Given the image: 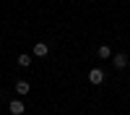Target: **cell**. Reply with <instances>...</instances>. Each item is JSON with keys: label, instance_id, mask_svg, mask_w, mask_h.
<instances>
[{"label": "cell", "instance_id": "obj_1", "mask_svg": "<svg viewBox=\"0 0 130 115\" xmlns=\"http://www.w3.org/2000/svg\"><path fill=\"white\" fill-rule=\"evenodd\" d=\"M89 81H91V84H102V81H104V71H102V68H91V71H89Z\"/></svg>", "mask_w": 130, "mask_h": 115}, {"label": "cell", "instance_id": "obj_2", "mask_svg": "<svg viewBox=\"0 0 130 115\" xmlns=\"http://www.w3.org/2000/svg\"><path fill=\"white\" fill-rule=\"evenodd\" d=\"M8 110H10V115H24V102H21V99H13V102H10L8 105Z\"/></svg>", "mask_w": 130, "mask_h": 115}, {"label": "cell", "instance_id": "obj_3", "mask_svg": "<svg viewBox=\"0 0 130 115\" xmlns=\"http://www.w3.org/2000/svg\"><path fill=\"white\" fill-rule=\"evenodd\" d=\"M47 52H50V47L44 45V42H37V45H34V55H37V58H44Z\"/></svg>", "mask_w": 130, "mask_h": 115}, {"label": "cell", "instance_id": "obj_4", "mask_svg": "<svg viewBox=\"0 0 130 115\" xmlns=\"http://www.w3.org/2000/svg\"><path fill=\"white\" fill-rule=\"evenodd\" d=\"M29 92H31L29 81H16V94H21V97H24V94H29Z\"/></svg>", "mask_w": 130, "mask_h": 115}, {"label": "cell", "instance_id": "obj_5", "mask_svg": "<svg viewBox=\"0 0 130 115\" xmlns=\"http://www.w3.org/2000/svg\"><path fill=\"white\" fill-rule=\"evenodd\" d=\"M127 66V55H125V52H117V55H115V68H125Z\"/></svg>", "mask_w": 130, "mask_h": 115}, {"label": "cell", "instance_id": "obj_6", "mask_svg": "<svg viewBox=\"0 0 130 115\" xmlns=\"http://www.w3.org/2000/svg\"><path fill=\"white\" fill-rule=\"evenodd\" d=\"M96 55H99L102 60H107V58H109V55H112V50H109V45H102L99 50H96Z\"/></svg>", "mask_w": 130, "mask_h": 115}, {"label": "cell", "instance_id": "obj_7", "mask_svg": "<svg viewBox=\"0 0 130 115\" xmlns=\"http://www.w3.org/2000/svg\"><path fill=\"white\" fill-rule=\"evenodd\" d=\"M18 66L29 68V66H31V55H26V52H24V55H18Z\"/></svg>", "mask_w": 130, "mask_h": 115}]
</instances>
